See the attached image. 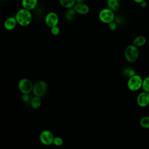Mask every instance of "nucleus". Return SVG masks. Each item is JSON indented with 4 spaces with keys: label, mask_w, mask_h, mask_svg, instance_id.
I'll return each instance as SVG.
<instances>
[{
    "label": "nucleus",
    "mask_w": 149,
    "mask_h": 149,
    "mask_svg": "<svg viewBox=\"0 0 149 149\" xmlns=\"http://www.w3.org/2000/svg\"><path fill=\"white\" fill-rule=\"evenodd\" d=\"M140 126L145 129H149V116H144L140 119Z\"/></svg>",
    "instance_id": "18"
},
{
    "label": "nucleus",
    "mask_w": 149,
    "mask_h": 149,
    "mask_svg": "<svg viewBox=\"0 0 149 149\" xmlns=\"http://www.w3.org/2000/svg\"><path fill=\"white\" fill-rule=\"evenodd\" d=\"M47 90L48 86L47 83L42 80H38L33 84L32 92L34 95L41 97L47 93Z\"/></svg>",
    "instance_id": "4"
},
{
    "label": "nucleus",
    "mask_w": 149,
    "mask_h": 149,
    "mask_svg": "<svg viewBox=\"0 0 149 149\" xmlns=\"http://www.w3.org/2000/svg\"><path fill=\"white\" fill-rule=\"evenodd\" d=\"M76 13V12L73 9V8L68 9V10L66 11L65 13V17L66 20L68 21H72L74 18Z\"/></svg>",
    "instance_id": "17"
},
{
    "label": "nucleus",
    "mask_w": 149,
    "mask_h": 149,
    "mask_svg": "<svg viewBox=\"0 0 149 149\" xmlns=\"http://www.w3.org/2000/svg\"><path fill=\"white\" fill-rule=\"evenodd\" d=\"M30 102L31 107L33 109H38L41 107L42 104V101L40 97L34 95V97L31 100Z\"/></svg>",
    "instance_id": "13"
},
{
    "label": "nucleus",
    "mask_w": 149,
    "mask_h": 149,
    "mask_svg": "<svg viewBox=\"0 0 149 149\" xmlns=\"http://www.w3.org/2000/svg\"><path fill=\"white\" fill-rule=\"evenodd\" d=\"M59 3L62 6L66 9L73 8L76 4V0H59Z\"/></svg>",
    "instance_id": "14"
},
{
    "label": "nucleus",
    "mask_w": 149,
    "mask_h": 149,
    "mask_svg": "<svg viewBox=\"0 0 149 149\" xmlns=\"http://www.w3.org/2000/svg\"><path fill=\"white\" fill-rule=\"evenodd\" d=\"M73 9L77 13L81 15L87 14L90 11V8L88 6L84 3H76Z\"/></svg>",
    "instance_id": "10"
},
{
    "label": "nucleus",
    "mask_w": 149,
    "mask_h": 149,
    "mask_svg": "<svg viewBox=\"0 0 149 149\" xmlns=\"http://www.w3.org/2000/svg\"><path fill=\"white\" fill-rule=\"evenodd\" d=\"M18 88L22 94H30L33 91V84L29 79L23 78L19 80Z\"/></svg>",
    "instance_id": "6"
},
{
    "label": "nucleus",
    "mask_w": 149,
    "mask_h": 149,
    "mask_svg": "<svg viewBox=\"0 0 149 149\" xmlns=\"http://www.w3.org/2000/svg\"><path fill=\"white\" fill-rule=\"evenodd\" d=\"M51 33L54 36H57L60 33V29L58 26H55L51 28Z\"/></svg>",
    "instance_id": "21"
},
{
    "label": "nucleus",
    "mask_w": 149,
    "mask_h": 149,
    "mask_svg": "<svg viewBox=\"0 0 149 149\" xmlns=\"http://www.w3.org/2000/svg\"><path fill=\"white\" fill-rule=\"evenodd\" d=\"M38 3V0H22V5L23 8L31 10L35 9Z\"/></svg>",
    "instance_id": "12"
},
{
    "label": "nucleus",
    "mask_w": 149,
    "mask_h": 149,
    "mask_svg": "<svg viewBox=\"0 0 149 149\" xmlns=\"http://www.w3.org/2000/svg\"><path fill=\"white\" fill-rule=\"evenodd\" d=\"M143 80V79H142L140 76L135 74L132 75L130 77L127 81L128 88L132 91H137L142 87Z\"/></svg>",
    "instance_id": "3"
},
{
    "label": "nucleus",
    "mask_w": 149,
    "mask_h": 149,
    "mask_svg": "<svg viewBox=\"0 0 149 149\" xmlns=\"http://www.w3.org/2000/svg\"><path fill=\"white\" fill-rule=\"evenodd\" d=\"M107 6L108 8L115 11L119 8V2L118 0H107Z\"/></svg>",
    "instance_id": "16"
},
{
    "label": "nucleus",
    "mask_w": 149,
    "mask_h": 149,
    "mask_svg": "<svg viewBox=\"0 0 149 149\" xmlns=\"http://www.w3.org/2000/svg\"><path fill=\"white\" fill-rule=\"evenodd\" d=\"M125 57L126 61L130 63H133L137 61L139 58V52L137 47L133 44L128 45L124 52Z\"/></svg>",
    "instance_id": "2"
},
{
    "label": "nucleus",
    "mask_w": 149,
    "mask_h": 149,
    "mask_svg": "<svg viewBox=\"0 0 149 149\" xmlns=\"http://www.w3.org/2000/svg\"><path fill=\"white\" fill-rule=\"evenodd\" d=\"M15 18L17 23L21 26H27L29 25L33 19L32 14L30 10L24 8L19 9L15 15Z\"/></svg>",
    "instance_id": "1"
},
{
    "label": "nucleus",
    "mask_w": 149,
    "mask_h": 149,
    "mask_svg": "<svg viewBox=\"0 0 149 149\" xmlns=\"http://www.w3.org/2000/svg\"><path fill=\"white\" fill-rule=\"evenodd\" d=\"M17 20L15 18V17H13V16H10V17H8L5 22H4V27L6 30H13L16 24H17Z\"/></svg>",
    "instance_id": "11"
},
{
    "label": "nucleus",
    "mask_w": 149,
    "mask_h": 149,
    "mask_svg": "<svg viewBox=\"0 0 149 149\" xmlns=\"http://www.w3.org/2000/svg\"><path fill=\"white\" fill-rule=\"evenodd\" d=\"M85 0H76V3H83Z\"/></svg>",
    "instance_id": "25"
},
{
    "label": "nucleus",
    "mask_w": 149,
    "mask_h": 149,
    "mask_svg": "<svg viewBox=\"0 0 149 149\" xmlns=\"http://www.w3.org/2000/svg\"><path fill=\"white\" fill-rule=\"evenodd\" d=\"M137 103L140 107H146L149 104V93L143 91L140 93L137 97Z\"/></svg>",
    "instance_id": "9"
},
{
    "label": "nucleus",
    "mask_w": 149,
    "mask_h": 149,
    "mask_svg": "<svg viewBox=\"0 0 149 149\" xmlns=\"http://www.w3.org/2000/svg\"><path fill=\"white\" fill-rule=\"evenodd\" d=\"M59 22V17L58 15L54 12H49L45 16V22L47 26L51 28L55 26H57Z\"/></svg>",
    "instance_id": "8"
},
{
    "label": "nucleus",
    "mask_w": 149,
    "mask_h": 149,
    "mask_svg": "<svg viewBox=\"0 0 149 149\" xmlns=\"http://www.w3.org/2000/svg\"><path fill=\"white\" fill-rule=\"evenodd\" d=\"M146 42V39L144 36H139L136 37L133 41V44L137 47L143 46Z\"/></svg>",
    "instance_id": "15"
},
{
    "label": "nucleus",
    "mask_w": 149,
    "mask_h": 149,
    "mask_svg": "<svg viewBox=\"0 0 149 149\" xmlns=\"http://www.w3.org/2000/svg\"><path fill=\"white\" fill-rule=\"evenodd\" d=\"M29 94H23L22 100L24 102H27L30 100V96Z\"/></svg>",
    "instance_id": "23"
},
{
    "label": "nucleus",
    "mask_w": 149,
    "mask_h": 149,
    "mask_svg": "<svg viewBox=\"0 0 149 149\" xmlns=\"http://www.w3.org/2000/svg\"><path fill=\"white\" fill-rule=\"evenodd\" d=\"M53 144L58 147L61 146L63 144V139L60 137H55L53 141Z\"/></svg>",
    "instance_id": "20"
},
{
    "label": "nucleus",
    "mask_w": 149,
    "mask_h": 149,
    "mask_svg": "<svg viewBox=\"0 0 149 149\" xmlns=\"http://www.w3.org/2000/svg\"><path fill=\"white\" fill-rule=\"evenodd\" d=\"M39 137L42 144L45 146H50L53 144L55 137L51 131L48 130H44L41 132Z\"/></svg>",
    "instance_id": "7"
},
{
    "label": "nucleus",
    "mask_w": 149,
    "mask_h": 149,
    "mask_svg": "<svg viewBox=\"0 0 149 149\" xmlns=\"http://www.w3.org/2000/svg\"><path fill=\"white\" fill-rule=\"evenodd\" d=\"M134 2H137V3H141V2H142L143 1H144V0H133Z\"/></svg>",
    "instance_id": "26"
},
{
    "label": "nucleus",
    "mask_w": 149,
    "mask_h": 149,
    "mask_svg": "<svg viewBox=\"0 0 149 149\" xmlns=\"http://www.w3.org/2000/svg\"><path fill=\"white\" fill-rule=\"evenodd\" d=\"M1 1H6V0H1Z\"/></svg>",
    "instance_id": "27"
},
{
    "label": "nucleus",
    "mask_w": 149,
    "mask_h": 149,
    "mask_svg": "<svg viewBox=\"0 0 149 149\" xmlns=\"http://www.w3.org/2000/svg\"><path fill=\"white\" fill-rule=\"evenodd\" d=\"M142 88L144 91L149 93V76H147L143 79Z\"/></svg>",
    "instance_id": "19"
},
{
    "label": "nucleus",
    "mask_w": 149,
    "mask_h": 149,
    "mask_svg": "<svg viewBox=\"0 0 149 149\" xmlns=\"http://www.w3.org/2000/svg\"><path fill=\"white\" fill-rule=\"evenodd\" d=\"M108 26H109V28L111 30L115 31L117 28V24H116V22L113 21V22H111L108 24Z\"/></svg>",
    "instance_id": "22"
},
{
    "label": "nucleus",
    "mask_w": 149,
    "mask_h": 149,
    "mask_svg": "<svg viewBox=\"0 0 149 149\" xmlns=\"http://www.w3.org/2000/svg\"><path fill=\"white\" fill-rule=\"evenodd\" d=\"M140 5H141V7H143V8L145 7V6L147 5L146 2L144 1H143L142 2H141V3H140Z\"/></svg>",
    "instance_id": "24"
},
{
    "label": "nucleus",
    "mask_w": 149,
    "mask_h": 149,
    "mask_svg": "<svg viewBox=\"0 0 149 149\" xmlns=\"http://www.w3.org/2000/svg\"><path fill=\"white\" fill-rule=\"evenodd\" d=\"M98 17L101 22L108 24L113 22L115 19L113 11L108 8L102 9L99 13Z\"/></svg>",
    "instance_id": "5"
}]
</instances>
